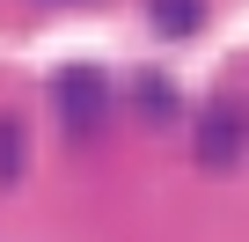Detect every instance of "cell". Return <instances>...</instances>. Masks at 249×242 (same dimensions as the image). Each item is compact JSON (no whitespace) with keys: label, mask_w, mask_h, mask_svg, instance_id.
<instances>
[{"label":"cell","mask_w":249,"mask_h":242,"mask_svg":"<svg viewBox=\"0 0 249 242\" xmlns=\"http://www.w3.org/2000/svg\"><path fill=\"white\" fill-rule=\"evenodd\" d=\"M191 154L205 169H234L249 154V103L242 95H213L198 117H191Z\"/></svg>","instance_id":"1"},{"label":"cell","mask_w":249,"mask_h":242,"mask_svg":"<svg viewBox=\"0 0 249 242\" xmlns=\"http://www.w3.org/2000/svg\"><path fill=\"white\" fill-rule=\"evenodd\" d=\"M52 103H59V117H66V132H95L103 117H110V81H103L95 66H59Z\"/></svg>","instance_id":"2"},{"label":"cell","mask_w":249,"mask_h":242,"mask_svg":"<svg viewBox=\"0 0 249 242\" xmlns=\"http://www.w3.org/2000/svg\"><path fill=\"white\" fill-rule=\"evenodd\" d=\"M154 37H198L205 30V0H147Z\"/></svg>","instance_id":"3"},{"label":"cell","mask_w":249,"mask_h":242,"mask_svg":"<svg viewBox=\"0 0 249 242\" xmlns=\"http://www.w3.org/2000/svg\"><path fill=\"white\" fill-rule=\"evenodd\" d=\"M22 169H30V132L15 110H0V184H22Z\"/></svg>","instance_id":"4"},{"label":"cell","mask_w":249,"mask_h":242,"mask_svg":"<svg viewBox=\"0 0 249 242\" xmlns=\"http://www.w3.org/2000/svg\"><path fill=\"white\" fill-rule=\"evenodd\" d=\"M132 103L154 117V125H176V95H169V81H132Z\"/></svg>","instance_id":"5"}]
</instances>
